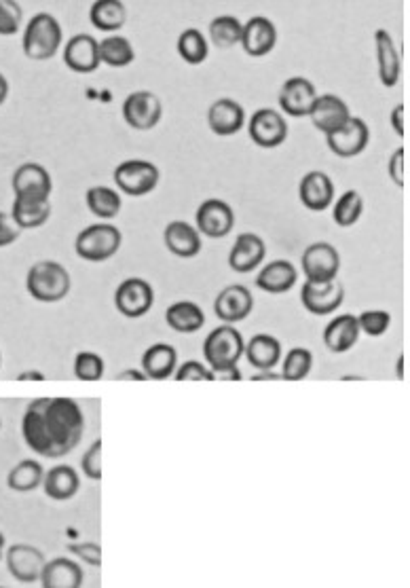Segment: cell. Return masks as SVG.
<instances>
[{
	"instance_id": "obj_1",
	"label": "cell",
	"mask_w": 410,
	"mask_h": 588,
	"mask_svg": "<svg viewBox=\"0 0 410 588\" xmlns=\"http://www.w3.org/2000/svg\"><path fill=\"white\" fill-rule=\"evenodd\" d=\"M85 432L81 404L66 396L36 398L22 417L26 445L41 457L60 459L79 447Z\"/></svg>"
},
{
	"instance_id": "obj_2",
	"label": "cell",
	"mask_w": 410,
	"mask_h": 588,
	"mask_svg": "<svg viewBox=\"0 0 410 588\" xmlns=\"http://www.w3.org/2000/svg\"><path fill=\"white\" fill-rule=\"evenodd\" d=\"M62 45H64V30H62V24L58 22V17H53L47 11H41L26 24L22 49L28 60L32 62L53 60L62 49Z\"/></svg>"
},
{
	"instance_id": "obj_3",
	"label": "cell",
	"mask_w": 410,
	"mask_h": 588,
	"mask_svg": "<svg viewBox=\"0 0 410 588\" xmlns=\"http://www.w3.org/2000/svg\"><path fill=\"white\" fill-rule=\"evenodd\" d=\"M26 290L39 303H60L72 290L70 271L58 261H39L26 273Z\"/></svg>"
},
{
	"instance_id": "obj_4",
	"label": "cell",
	"mask_w": 410,
	"mask_h": 588,
	"mask_svg": "<svg viewBox=\"0 0 410 588\" xmlns=\"http://www.w3.org/2000/svg\"><path fill=\"white\" fill-rule=\"evenodd\" d=\"M246 341L239 330L231 324H222L214 328L212 333L203 341V358L208 362V369L212 373L237 369V364L244 356Z\"/></svg>"
},
{
	"instance_id": "obj_5",
	"label": "cell",
	"mask_w": 410,
	"mask_h": 588,
	"mask_svg": "<svg viewBox=\"0 0 410 588\" xmlns=\"http://www.w3.org/2000/svg\"><path fill=\"white\" fill-rule=\"evenodd\" d=\"M123 246V233L113 223H96L85 227L77 240H74V252L79 259L87 263H104L110 261Z\"/></svg>"
},
{
	"instance_id": "obj_6",
	"label": "cell",
	"mask_w": 410,
	"mask_h": 588,
	"mask_svg": "<svg viewBox=\"0 0 410 588\" xmlns=\"http://www.w3.org/2000/svg\"><path fill=\"white\" fill-rule=\"evenodd\" d=\"M113 180H115L119 193L138 199V197L153 193L159 187L161 172L153 161L125 159L115 168Z\"/></svg>"
},
{
	"instance_id": "obj_7",
	"label": "cell",
	"mask_w": 410,
	"mask_h": 588,
	"mask_svg": "<svg viewBox=\"0 0 410 588\" xmlns=\"http://www.w3.org/2000/svg\"><path fill=\"white\" fill-rule=\"evenodd\" d=\"M123 119L134 132H151L163 119V102L155 91H132L123 102Z\"/></svg>"
},
{
	"instance_id": "obj_8",
	"label": "cell",
	"mask_w": 410,
	"mask_h": 588,
	"mask_svg": "<svg viewBox=\"0 0 410 588\" xmlns=\"http://www.w3.org/2000/svg\"><path fill=\"white\" fill-rule=\"evenodd\" d=\"M11 189L17 201H51L53 178L41 163H22L13 172Z\"/></svg>"
},
{
	"instance_id": "obj_9",
	"label": "cell",
	"mask_w": 410,
	"mask_h": 588,
	"mask_svg": "<svg viewBox=\"0 0 410 588\" xmlns=\"http://www.w3.org/2000/svg\"><path fill=\"white\" fill-rule=\"evenodd\" d=\"M301 269L305 282L337 280L341 271V254L330 242H313L303 250Z\"/></svg>"
},
{
	"instance_id": "obj_10",
	"label": "cell",
	"mask_w": 410,
	"mask_h": 588,
	"mask_svg": "<svg viewBox=\"0 0 410 588\" xmlns=\"http://www.w3.org/2000/svg\"><path fill=\"white\" fill-rule=\"evenodd\" d=\"M155 305V290L144 278H125L115 290V307L123 318L146 316Z\"/></svg>"
},
{
	"instance_id": "obj_11",
	"label": "cell",
	"mask_w": 410,
	"mask_h": 588,
	"mask_svg": "<svg viewBox=\"0 0 410 588\" xmlns=\"http://www.w3.org/2000/svg\"><path fill=\"white\" fill-rule=\"evenodd\" d=\"M248 136L258 149H277L288 140V121L275 108H258L248 121Z\"/></svg>"
},
{
	"instance_id": "obj_12",
	"label": "cell",
	"mask_w": 410,
	"mask_h": 588,
	"mask_svg": "<svg viewBox=\"0 0 410 588\" xmlns=\"http://www.w3.org/2000/svg\"><path fill=\"white\" fill-rule=\"evenodd\" d=\"M195 229L210 240H222L235 229V212L225 199H205L195 212Z\"/></svg>"
},
{
	"instance_id": "obj_13",
	"label": "cell",
	"mask_w": 410,
	"mask_h": 588,
	"mask_svg": "<svg viewBox=\"0 0 410 588\" xmlns=\"http://www.w3.org/2000/svg\"><path fill=\"white\" fill-rule=\"evenodd\" d=\"M345 301V286L339 280L305 282L301 288V303L311 316H330Z\"/></svg>"
},
{
	"instance_id": "obj_14",
	"label": "cell",
	"mask_w": 410,
	"mask_h": 588,
	"mask_svg": "<svg viewBox=\"0 0 410 588\" xmlns=\"http://www.w3.org/2000/svg\"><path fill=\"white\" fill-rule=\"evenodd\" d=\"M318 100V89L307 79V77H290L282 87H279V108H282V115L301 119L309 117L311 108Z\"/></svg>"
},
{
	"instance_id": "obj_15",
	"label": "cell",
	"mask_w": 410,
	"mask_h": 588,
	"mask_svg": "<svg viewBox=\"0 0 410 588\" xmlns=\"http://www.w3.org/2000/svg\"><path fill=\"white\" fill-rule=\"evenodd\" d=\"M328 149L341 157V159H351L362 155L368 144H370V127L362 117H351L341 130L334 134L326 136Z\"/></svg>"
},
{
	"instance_id": "obj_16",
	"label": "cell",
	"mask_w": 410,
	"mask_h": 588,
	"mask_svg": "<svg viewBox=\"0 0 410 588\" xmlns=\"http://www.w3.org/2000/svg\"><path fill=\"white\" fill-rule=\"evenodd\" d=\"M5 561L9 574L24 584L39 582L43 567L47 563L45 555L32 544H13L5 550Z\"/></svg>"
},
{
	"instance_id": "obj_17",
	"label": "cell",
	"mask_w": 410,
	"mask_h": 588,
	"mask_svg": "<svg viewBox=\"0 0 410 588\" xmlns=\"http://www.w3.org/2000/svg\"><path fill=\"white\" fill-rule=\"evenodd\" d=\"M254 309V297L248 286L244 284H229L218 292L214 301V314L225 322L235 326L237 322H244Z\"/></svg>"
},
{
	"instance_id": "obj_18",
	"label": "cell",
	"mask_w": 410,
	"mask_h": 588,
	"mask_svg": "<svg viewBox=\"0 0 410 588\" xmlns=\"http://www.w3.org/2000/svg\"><path fill=\"white\" fill-rule=\"evenodd\" d=\"M62 58L77 75H91L100 68V41L91 34H74L66 41Z\"/></svg>"
},
{
	"instance_id": "obj_19",
	"label": "cell",
	"mask_w": 410,
	"mask_h": 588,
	"mask_svg": "<svg viewBox=\"0 0 410 588\" xmlns=\"http://www.w3.org/2000/svg\"><path fill=\"white\" fill-rule=\"evenodd\" d=\"M351 110L347 106V102L337 96V94H322L315 100L309 119L313 123V127L318 132H322L324 136H330L351 119Z\"/></svg>"
},
{
	"instance_id": "obj_20",
	"label": "cell",
	"mask_w": 410,
	"mask_h": 588,
	"mask_svg": "<svg viewBox=\"0 0 410 588\" xmlns=\"http://www.w3.org/2000/svg\"><path fill=\"white\" fill-rule=\"evenodd\" d=\"M277 45V26L265 15H254L241 30L239 47L250 58H265Z\"/></svg>"
},
{
	"instance_id": "obj_21",
	"label": "cell",
	"mask_w": 410,
	"mask_h": 588,
	"mask_svg": "<svg viewBox=\"0 0 410 588\" xmlns=\"http://www.w3.org/2000/svg\"><path fill=\"white\" fill-rule=\"evenodd\" d=\"M267 259V244L256 233H239L235 237V244L229 252V267L235 273H252L258 267H263Z\"/></svg>"
},
{
	"instance_id": "obj_22",
	"label": "cell",
	"mask_w": 410,
	"mask_h": 588,
	"mask_svg": "<svg viewBox=\"0 0 410 588\" xmlns=\"http://www.w3.org/2000/svg\"><path fill=\"white\" fill-rule=\"evenodd\" d=\"M248 123L246 110L233 98H218L208 108V125L212 134L220 138H229L239 134Z\"/></svg>"
},
{
	"instance_id": "obj_23",
	"label": "cell",
	"mask_w": 410,
	"mask_h": 588,
	"mask_svg": "<svg viewBox=\"0 0 410 588\" xmlns=\"http://www.w3.org/2000/svg\"><path fill=\"white\" fill-rule=\"evenodd\" d=\"M298 199L311 212H324L334 204V182L332 178L322 172L313 170L307 172L301 182H298Z\"/></svg>"
},
{
	"instance_id": "obj_24",
	"label": "cell",
	"mask_w": 410,
	"mask_h": 588,
	"mask_svg": "<svg viewBox=\"0 0 410 588\" xmlns=\"http://www.w3.org/2000/svg\"><path fill=\"white\" fill-rule=\"evenodd\" d=\"M163 244L178 259H195L203 250V240L195 225L186 220H172L163 229Z\"/></svg>"
},
{
	"instance_id": "obj_25",
	"label": "cell",
	"mask_w": 410,
	"mask_h": 588,
	"mask_svg": "<svg viewBox=\"0 0 410 588\" xmlns=\"http://www.w3.org/2000/svg\"><path fill=\"white\" fill-rule=\"evenodd\" d=\"M298 282V267L286 259H277L260 267L256 273L254 284L258 290L269 294H284L290 292Z\"/></svg>"
},
{
	"instance_id": "obj_26",
	"label": "cell",
	"mask_w": 410,
	"mask_h": 588,
	"mask_svg": "<svg viewBox=\"0 0 410 588\" xmlns=\"http://www.w3.org/2000/svg\"><path fill=\"white\" fill-rule=\"evenodd\" d=\"M375 47H377V70H379L381 85L389 89L396 87L402 75V62L394 43V36H391L387 30L379 28L375 32Z\"/></svg>"
},
{
	"instance_id": "obj_27",
	"label": "cell",
	"mask_w": 410,
	"mask_h": 588,
	"mask_svg": "<svg viewBox=\"0 0 410 588\" xmlns=\"http://www.w3.org/2000/svg\"><path fill=\"white\" fill-rule=\"evenodd\" d=\"M360 326L358 318L353 314H341L332 318L324 328V345L332 354H345L353 349L360 341Z\"/></svg>"
},
{
	"instance_id": "obj_28",
	"label": "cell",
	"mask_w": 410,
	"mask_h": 588,
	"mask_svg": "<svg viewBox=\"0 0 410 588\" xmlns=\"http://www.w3.org/2000/svg\"><path fill=\"white\" fill-rule=\"evenodd\" d=\"M178 369V352L170 343H155L142 356V373L146 379L165 381L174 377Z\"/></svg>"
},
{
	"instance_id": "obj_29",
	"label": "cell",
	"mask_w": 410,
	"mask_h": 588,
	"mask_svg": "<svg viewBox=\"0 0 410 588\" xmlns=\"http://www.w3.org/2000/svg\"><path fill=\"white\" fill-rule=\"evenodd\" d=\"M41 487H43L47 498H51L55 502H68L79 493L81 476L72 466L58 464V466L45 470V479H43Z\"/></svg>"
},
{
	"instance_id": "obj_30",
	"label": "cell",
	"mask_w": 410,
	"mask_h": 588,
	"mask_svg": "<svg viewBox=\"0 0 410 588\" xmlns=\"http://www.w3.org/2000/svg\"><path fill=\"white\" fill-rule=\"evenodd\" d=\"M43 588H83V567L68 557H58L45 563L41 580Z\"/></svg>"
},
{
	"instance_id": "obj_31",
	"label": "cell",
	"mask_w": 410,
	"mask_h": 588,
	"mask_svg": "<svg viewBox=\"0 0 410 588\" xmlns=\"http://www.w3.org/2000/svg\"><path fill=\"white\" fill-rule=\"evenodd\" d=\"M282 352L284 349H282V343H279V339H275L273 335H267V333H258L246 343L244 356L252 364V369H256V373H260V371H273L275 366L282 362Z\"/></svg>"
},
{
	"instance_id": "obj_32",
	"label": "cell",
	"mask_w": 410,
	"mask_h": 588,
	"mask_svg": "<svg viewBox=\"0 0 410 588\" xmlns=\"http://www.w3.org/2000/svg\"><path fill=\"white\" fill-rule=\"evenodd\" d=\"M165 322L174 333L193 335L205 324L203 309L195 301H176L165 311Z\"/></svg>"
},
{
	"instance_id": "obj_33",
	"label": "cell",
	"mask_w": 410,
	"mask_h": 588,
	"mask_svg": "<svg viewBox=\"0 0 410 588\" xmlns=\"http://www.w3.org/2000/svg\"><path fill=\"white\" fill-rule=\"evenodd\" d=\"M89 22L96 30L117 34L127 24V7L121 0H96L89 9Z\"/></svg>"
},
{
	"instance_id": "obj_34",
	"label": "cell",
	"mask_w": 410,
	"mask_h": 588,
	"mask_svg": "<svg viewBox=\"0 0 410 588\" xmlns=\"http://www.w3.org/2000/svg\"><path fill=\"white\" fill-rule=\"evenodd\" d=\"M85 204L93 216L100 218V223H110V220L117 218L123 210L121 193L113 187H104V185L87 189Z\"/></svg>"
},
{
	"instance_id": "obj_35",
	"label": "cell",
	"mask_w": 410,
	"mask_h": 588,
	"mask_svg": "<svg viewBox=\"0 0 410 588\" xmlns=\"http://www.w3.org/2000/svg\"><path fill=\"white\" fill-rule=\"evenodd\" d=\"M51 201H13L11 218L20 231L39 229L49 223L51 218Z\"/></svg>"
},
{
	"instance_id": "obj_36",
	"label": "cell",
	"mask_w": 410,
	"mask_h": 588,
	"mask_svg": "<svg viewBox=\"0 0 410 588\" xmlns=\"http://www.w3.org/2000/svg\"><path fill=\"white\" fill-rule=\"evenodd\" d=\"M136 60V49L127 36L110 34L100 41V64L108 68H127Z\"/></svg>"
},
{
	"instance_id": "obj_37",
	"label": "cell",
	"mask_w": 410,
	"mask_h": 588,
	"mask_svg": "<svg viewBox=\"0 0 410 588\" xmlns=\"http://www.w3.org/2000/svg\"><path fill=\"white\" fill-rule=\"evenodd\" d=\"M45 479V468L36 459H22L20 464H15L7 474V485L11 491L17 493H30L39 489Z\"/></svg>"
},
{
	"instance_id": "obj_38",
	"label": "cell",
	"mask_w": 410,
	"mask_h": 588,
	"mask_svg": "<svg viewBox=\"0 0 410 588\" xmlns=\"http://www.w3.org/2000/svg\"><path fill=\"white\" fill-rule=\"evenodd\" d=\"M241 30H244V24L235 15H218L210 22L205 39H208L212 47L233 49L241 43Z\"/></svg>"
},
{
	"instance_id": "obj_39",
	"label": "cell",
	"mask_w": 410,
	"mask_h": 588,
	"mask_svg": "<svg viewBox=\"0 0 410 588\" xmlns=\"http://www.w3.org/2000/svg\"><path fill=\"white\" fill-rule=\"evenodd\" d=\"M176 51L189 66H199L210 58V43L199 28H186L178 36Z\"/></svg>"
},
{
	"instance_id": "obj_40",
	"label": "cell",
	"mask_w": 410,
	"mask_h": 588,
	"mask_svg": "<svg viewBox=\"0 0 410 588\" xmlns=\"http://www.w3.org/2000/svg\"><path fill=\"white\" fill-rule=\"evenodd\" d=\"M364 214V197L360 191L349 189L332 204V220L337 227H353Z\"/></svg>"
},
{
	"instance_id": "obj_41",
	"label": "cell",
	"mask_w": 410,
	"mask_h": 588,
	"mask_svg": "<svg viewBox=\"0 0 410 588\" xmlns=\"http://www.w3.org/2000/svg\"><path fill=\"white\" fill-rule=\"evenodd\" d=\"M313 369V354L307 347H292L282 358V379L286 381H303Z\"/></svg>"
},
{
	"instance_id": "obj_42",
	"label": "cell",
	"mask_w": 410,
	"mask_h": 588,
	"mask_svg": "<svg viewBox=\"0 0 410 588\" xmlns=\"http://www.w3.org/2000/svg\"><path fill=\"white\" fill-rule=\"evenodd\" d=\"M74 377L79 381H100L104 377V358L96 352H79L74 356Z\"/></svg>"
},
{
	"instance_id": "obj_43",
	"label": "cell",
	"mask_w": 410,
	"mask_h": 588,
	"mask_svg": "<svg viewBox=\"0 0 410 588\" xmlns=\"http://www.w3.org/2000/svg\"><path fill=\"white\" fill-rule=\"evenodd\" d=\"M358 318L360 333L368 337H383L391 326V314L385 309H366Z\"/></svg>"
},
{
	"instance_id": "obj_44",
	"label": "cell",
	"mask_w": 410,
	"mask_h": 588,
	"mask_svg": "<svg viewBox=\"0 0 410 588\" xmlns=\"http://www.w3.org/2000/svg\"><path fill=\"white\" fill-rule=\"evenodd\" d=\"M24 9L15 0H0V36H13L22 30Z\"/></svg>"
},
{
	"instance_id": "obj_45",
	"label": "cell",
	"mask_w": 410,
	"mask_h": 588,
	"mask_svg": "<svg viewBox=\"0 0 410 588\" xmlns=\"http://www.w3.org/2000/svg\"><path fill=\"white\" fill-rule=\"evenodd\" d=\"M387 174L396 187L400 189L408 187V151L404 149V146H400V149L391 153L387 163Z\"/></svg>"
},
{
	"instance_id": "obj_46",
	"label": "cell",
	"mask_w": 410,
	"mask_h": 588,
	"mask_svg": "<svg viewBox=\"0 0 410 588\" xmlns=\"http://www.w3.org/2000/svg\"><path fill=\"white\" fill-rule=\"evenodd\" d=\"M81 470L89 481L102 479V440H93L81 457Z\"/></svg>"
},
{
	"instance_id": "obj_47",
	"label": "cell",
	"mask_w": 410,
	"mask_h": 588,
	"mask_svg": "<svg viewBox=\"0 0 410 588\" xmlns=\"http://www.w3.org/2000/svg\"><path fill=\"white\" fill-rule=\"evenodd\" d=\"M174 377L178 381H214L212 371L199 360H186L184 364H180Z\"/></svg>"
},
{
	"instance_id": "obj_48",
	"label": "cell",
	"mask_w": 410,
	"mask_h": 588,
	"mask_svg": "<svg viewBox=\"0 0 410 588\" xmlns=\"http://www.w3.org/2000/svg\"><path fill=\"white\" fill-rule=\"evenodd\" d=\"M66 550L70 555L77 557L79 561L87 563L89 567L102 565V548L96 542H81V544H68Z\"/></svg>"
},
{
	"instance_id": "obj_49",
	"label": "cell",
	"mask_w": 410,
	"mask_h": 588,
	"mask_svg": "<svg viewBox=\"0 0 410 588\" xmlns=\"http://www.w3.org/2000/svg\"><path fill=\"white\" fill-rule=\"evenodd\" d=\"M22 231L17 229V225L13 223L11 214H5L0 212V248H7L11 244H15L17 240H20Z\"/></svg>"
},
{
	"instance_id": "obj_50",
	"label": "cell",
	"mask_w": 410,
	"mask_h": 588,
	"mask_svg": "<svg viewBox=\"0 0 410 588\" xmlns=\"http://www.w3.org/2000/svg\"><path fill=\"white\" fill-rule=\"evenodd\" d=\"M389 123H391V127H394L396 136L406 138L408 136V106L406 104L394 106V110H391V115H389Z\"/></svg>"
},
{
	"instance_id": "obj_51",
	"label": "cell",
	"mask_w": 410,
	"mask_h": 588,
	"mask_svg": "<svg viewBox=\"0 0 410 588\" xmlns=\"http://www.w3.org/2000/svg\"><path fill=\"white\" fill-rule=\"evenodd\" d=\"M117 381H146V375L140 369H125L117 375Z\"/></svg>"
},
{
	"instance_id": "obj_52",
	"label": "cell",
	"mask_w": 410,
	"mask_h": 588,
	"mask_svg": "<svg viewBox=\"0 0 410 588\" xmlns=\"http://www.w3.org/2000/svg\"><path fill=\"white\" fill-rule=\"evenodd\" d=\"M45 379H47L45 373L36 371V369H32V371H24V373L17 375V381H45Z\"/></svg>"
},
{
	"instance_id": "obj_53",
	"label": "cell",
	"mask_w": 410,
	"mask_h": 588,
	"mask_svg": "<svg viewBox=\"0 0 410 588\" xmlns=\"http://www.w3.org/2000/svg\"><path fill=\"white\" fill-rule=\"evenodd\" d=\"M279 379H282V375L275 371H260L252 375V381H279Z\"/></svg>"
},
{
	"instance_id": "obj_54",
	"label": "cell",
	"mask_w": 410,
	"mask_h": 588,
	"mask_svg": "<svg viewBox=\"0 0 410 588\" xmlns=\"http://www.w3.org/2000/svg\"><path fill=\"white\" fill-rule=\"evenodd\" d=\"M7 98H9V81L3 72H0V106L7 102Z\"/></svg>"
},
{
	"instance_id": "obj_55",
	"label": "cell",
	"mask_w": 410,
	"mask_h": 588,
	"mask_svg": "<svg viewBox=\"0 0 410 588\" xmlns=\"http://www.w3.org/2000/svg\"><path fill=\"white\" fill-rule=\"evenodd\" d=\"M406 362H408L406 354H400V358H398V364H396V377H398L400 381H404V379H406Z\"/></svg>"
},
{
	"instance_id": "obj_56",
	"label": "cell",
	"mask_w": 410,
	"mask_h": 588,
	"mask_svg": "<svg viewBox=\"0 0 410 588\" xmlns=\"http://www.w3.org/2000/svg\"><path fill=\"white\" fill-rule=\"evenodd\" d=\"M5 559V534L0 531V561Z\"/></svg>"
},
{
	"instance_id": "obj_57",
	"label": "cell",
	"mask_w": 410,
	"mask_h": 588,
	"mask_svg": "<svg viewBox=\"0 0 410 588\" xmlns=\"http://www.w3.org/2000/svg\"><path fill=\"white\" fill-rule=\"evenodd\" d=\"M345 381H360V379H364V377H358V375H347V377H343Z\"/></svg>"
},
{
	"instance_id": "obj_58",
	"label": "cell",
	"mask_w": 410,
	"mask_h": 588,
	"mask_svg": "<svg viewBox=\"0 0 410 588\" xmlns=\"http://www.w3.org/2000/svg\"><path fill=\"white\" fill-rule=\"evenodd\" d=\"M0 366H3V354H0Z\"/></svg>"
},
{
	"instance_id": "obj_59",
	"label": "cell",
	"mask_w": 410,
	"mask_h": 588,
	"mask_svg": "<svg viewBox=\"0 0 410 588\" xmlns=\"http://www.w3.org/2000/svg\"><path fill=\"white\" fill-rule=\"evenodd\" d=\"M0 428H3V421H0Z\"/></svg>"
},
{
	"instance_id": "obj_60",
	"label": "cell",
	"mask_w": 410,
	"mask_h": 588,
	"mask_svg": "<svg viewBox=\"0 0 410 588\" xmlns=\"http://www.w3.org/2000/svg\"><path fill=\"white\" fill-rule=\"evenodd\" d=\"M0 588H7V586H0Z\"/></svg>"
}]
</instances>
